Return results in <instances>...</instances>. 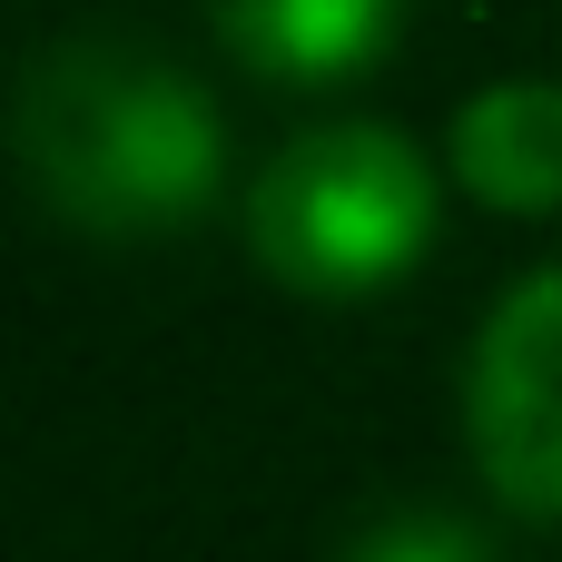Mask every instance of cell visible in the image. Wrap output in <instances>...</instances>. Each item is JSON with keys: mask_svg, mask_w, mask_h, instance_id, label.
<instances>
[{"mask_svg": "<svg viewBox=\"0 0 562 562\" xmlns=\"http://www.w3.org/2000/svg\"><path fill=\"white\" fill-rule=\"evenodd\" d=\"M10 148L30 198L99 247L178 237L227 188L217 99L128 30H69L20 69Z\"/></svg>", "mask_w": 562, "mask_h": 562, "instance_id": "1", "label": "cell"}, {"mask_svg": "<svg viewBox=\"0 0 562 562\" xmlns=\"http://www.w3.org/2000/svg\"><path fill=\"white\" fill-rule=\"evenodd\" d=\"M435 247V168L415 158L405 128L336 119L286 138L247 178V257L306 296V306H356L415 277Z\"/></svg>", "mask_w": 562, "mask_h": 562, "instance_id": "2", "label": "cell"}, {"mask_svg": "<svg viewBox=\"0 0 562 562\" xmlns=\"http://www.w3.org/2000/svg\"><path fill=\"white\" fill-rule=\"evenodd\" d=\"M464 445L504 514L562 524V267L494 296L464 356Z\"/></svg>", "mask_w": 562, "mask_h": 562, "instance_id": "3", "label": "cell"}, {"mask_svg": "<svg viewBox=\"0 0 562 562\" xmlns=\"http://www.w3.org/2000/svg\"><path fill=\"white\" fill-rule=\"evenodd\" d=\"M207 30L267 89H346L395 49L405 0H207Z\"/></svg>", "mask_w": 562, "mask_h": 562, "instance_id": "4", "label": "cell"}, {"mask_svg": "<svg viewBox=\"0 0 562 562\" xmlns=\"http://www.w3.org/2000/svg\"><path fill=\"white\" fill-rule=\"evenodd\" d=\"M454 178L504 217L562 207V89L553 79H494L454 109Z\"/></svg>", "mask_w": 562, "mask_h": 562, "instance_id": "5", "label": "cell"}, {"mask_svg": "<svg viewBox=\"0 0 562 562\" xmlns=\"http://www.w3.org/2000/svg\"><path fill=\"white\" fill-rule=\"evenodd\" d=\"M336 562H494V543L445 504H385L336 543Z\"/></svg>", "mask_w": 562, "mask_h": 562, "instance_id": "6", "label": "cell"}]
</instances>
